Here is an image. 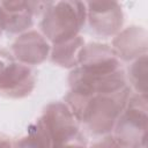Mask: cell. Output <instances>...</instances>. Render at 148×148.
<instances>
[{"label":"cell","instance_id":"obj_6","mask_svg":"<svg viewBox=\"0 0 148 148\" xmlns=\"http://www.w3.org/2000/svg\"><path fill=\"white\" fill-rule=\"evenodd\" d=\"M46 1H0V29L10 36H18L34 25Z\"/></svg>","mask_w":148,"mask_h":148},{"label":"cell","instance_id":"obj_1","mask_svg":"<svg viewBox=\"0 0 148 148\" xmlns=\"http://www.w3.org/2000/svg\"><path fill=\"white\" fill-rule=\"evenodd\" d=\"M131 94L128 84L92 94L68 91L64 102L74 112L81 126L91 135L99 138L112 133Z\"/></svg>","mask_w":148,"mask_h":148},{"label":"cell","instance_id":"obj_14","mask_svg":"<svg viewBox=\"0 0 148 148\" xmlns=\"http://www.w3.org/2000/svg\"><path fill=\"white\" fill-rule=\"evenodd\" d=\"M54 148H88V146H87L86 138H82V139H77V140L60 145V146L54 147Z\"/></svg>","mask_w":148,"mask_h":148},{"label":"cell","instance_id":"obj_7","mask_svg":"<svg viewBox=\"0 0 148 148\" xmlns=\"http://www.w3.org/2000/svg\"><path fill=\"white\" fill-rule=\"evenodd\" d=\"M86 8V23L95 36L99 38L114 37L123 29L124 13L118 2L88 1Z\"/></svg>","mask_w":148,"mask_h":148},{"label":"cell","instance_id":"obj_5","mask_svg":"<svg viewBox=\"0 0 148 148\" xmlns=\"http://www.w3.org/2000/svg\"><path fill=\"white\" fill-rule=\"evenodd\" d=\"M40 117L49 132L52 148L84 138L79 119L64 101L49 103Z\"/></svg>","mask_w":148,"mask_h":148},{"label":"cell","instance_id":"obj_10","mask_svg":"<svg viewBox=\"0 0 148 148\" xmlns=\"http://www.w3.org/2000/svg\"><path fill=\"white\" fill-rule=\"evenodd\" d=\"M84 45L86 40L81 35L60 43L52 44L50 59L54 65L72 71L79 66Z\"/></svg>","mask_w":148,"mask_h":148},{"label":"cell","instance_id":"obj_9","mask_svg":"<svg viewBox=\"0 0 148 148\" xmlns=\"http://www.w3.org/2000/svg\"><path fill=\"white\" fill-rule=\"evenodd\" d=\"M111 49L121 61H132L143 54H147L148 34L143 27L130 25L121 29L112 37Z\"/></svg>","mask_w":148,"mask_h":148},{"label":"cell","instance_id":"obj_4","mask_svg":"<svg viewBox=\"0 0 148 148\" xmlns=\"http://www.w3.org/2000/svg\"><path fill=\"white\" fill-rule=\"evenodd\" d=\"M37 83L34 67L18 62L9 50L0 49V96L9 99L28 97Z\"/></svg>","mask_w":148,"mask_h":148},{"label":"cell","instance_id":"obj_11","mask_svg":"<svg viewBox=\"0 0 148 148\" xmlns=\"http://www.w3.org/2000/svg\"><path fill=\"white\" fill-rule=\"evenodd\" d=\"M13 148H52V142L42 117L32 121L22 136L13 141Z\"/></svg>","mask_w":148,"mask_h":148},{"label":"cell","instance_id":"obj_3","mask_svg":"<svg viewBox=\"0 0 148 148\" xmlns=\"http://www.w3.org/2000/svg\"><path fill=\"white\" fill-rule=\"evenodd\" d=\"M147 110V96L132 92L111 133L125 148H146Z\"/></svg>","mask_w":148,"mask_h":148},{"label":"cell","instance_id":"obj_2","mask_svg":"<svg viewBox=\"0 0 148 148\" xmlns=\"http://www.w3.org/2000/svg\"><path fill=\"white\" fill-rule=\"evenodd\" d=\"M87 8L82 1H46L40 14L39 31L56 44L80 35L86 25Z\"/></svg>","mask_w":148,"mask_h":148},{"label":"cell","instance_id":"obj_15","mask_svg":"<svg viewBox=\"0 0 148 148\" xmlns=\"http://www.w3.org/2000/svg\"><path fill=\"white\" fill-rule=\"evenodd\" d=\"M0 148H13V141L3 133H0Z\"/></svg>","mask_w":148,"mask_h":148},{"label":"cell","instance_id":"obj_16","mask_svg":"<svg viewBox=\"0 0 148 148\" xmlns=\"http://www.w3.org/2000/svg\"><path fill=\"white\" fill-rule=\"evenodd\" d=\"M1 34H2V31H1V29H0V35H1Z\"/></svg>","mask_w":148,"mask_h":148},{"label":"cell","instance_id":"obj_13","mask_svg":"<svg viewBox=\"0 0 148 148\" xmlns=\"http://www.w3.org/2000/svg\"><path fill=\"white\" fill-rule=\"evenodd\" d=\"M88 148H125V147L121 146L112 134H108L104 136H99Z\"/></svg>","mask_w":148,"mask_h":148},{"label":"cell","instance_id":"obj_12","mask_svg":"<svg viewBox=\"0 0 148 148\" xmlns=\"http://www.w3.org/2000/svg\"><path fill=\"white\" fill-rule=\"evenodd\" d=\"M147 54L132 60L125 72L127 84L133 94L147 96Z\"/></svg>","mask_w":148,"mask_h":148},{"label":"cell","instance_id":"obj_8","mask_svg":"<svg viewBox=\"0 0 148 148\" xmlns=\"http://www.w3.org/2000/svg\"><path fill=\"white\" fill-rule=\"evenodd\" d=\"M9 51L18 62L35 67L50 57L51 44L40 31L30 29L16 36Z\"/></svg>","mask_w":148,"mask_h":148}]
</instances>
